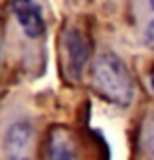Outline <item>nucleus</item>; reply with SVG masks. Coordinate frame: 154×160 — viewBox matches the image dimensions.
I'll return each mask as SVG.
<instances>
[{
  "mask_svg": "<svg viewBox=\"0 0 154 160\" xmlns=\"http://www.w3.org/2000/svg\"><path fill=\"white\" fill-rule=\"evenodd\" d=\"M141 150L147 160H154V111L147 115L141 127Z\"/></svg>",
  "mask_w": 154,
  "mask_h": 160,
  "instance_id": "423d86ee",
  "label": "nucleus"
},
{
  "mask_svg": "<svg viewBox=\"0 0 154 160\" xmlns=\"http://www.w3.org/2000/svg\"><path fill=\"white\" fill-rule=\"evenodd\" d=\"M6 160H33L35 154V129L26 119L14 121L4 133Z\"/></svg>",
  "mask_w": 154,
  "mask_h": 160,
  "instance_id": "f03ea898",
  "label": "nucleus"
},
{
  "mask_svg": "<svg viewBox=\"0 0 154 160\" xmlns=\"http://www.w3.org/2000/svg\"><path fill=\"white\" fill-rule=\"evenodd\" d=\"M64 51H67L70 72L74 76H80L88 61V55H90V47H88L86 35L78 28H70L67 31V35H64Z\"/></svg>",
  "mask_w": 154,
  "mask_h": 160,
  "instance_id": "20e7f679",
  "label": "nucleus"
},
{
  "mask_svg": "<svg viewBox=\"0 0 154 160\" xmlns=\"http://www.w3.org/2000/svg\"><path fill=\"white\" fill-rule=\"evenodd\" d=\"M144 41H147V45L150 47V49H154V20L148 23L147 31H144Z\"/></svg>",
  "mask_w": 154,
  "mask_h": 160,
  "instance_id": "0eeeda50",
  "label": "nucleus"
},
{
  "mask_svg": "<svg viewBox=\"0 0 154 160\" xmlns=\"http://www.w3.org/2000/svg\"><path fill=\"white\" fill-rule=\"evenodd\" d=\"M92 84L103 100L115 106H129L135 96V84L125 62L113 53H102L92 68Z\"/></svg>",
  "mask_w": 154,
  "mask_h": 160,
  "instance_id": "f257e3e1",
  "label": "nucleus"
},
{
  "mask_svg": "<svg viewBox=\"0 0 154 160\" xmlns=\"http://www.w3.org/2000/svg\"><path fill=\"white\" fill-rule=\"evenodd\" d=\"M12 12L18 20L22 31L31 39H37L45 31V20L33 0H12Z\"/></svg>",
  "mask_w": 154,
  "mask_h": 160,
  "instance_id": "7ed1b4c3",
  "label": "nucleus"
},
{
  "mask_svg": "<svg viewBox=\"0 0 154 160\" xmlns=\"http://www.w3.org/2000/svg\"><path fill=\"white\" fill-rule=\"evenodd\" d=\"M150 86H152V90H154V70L150 72Z\"/></svg>",
  "mask_w": 154,
  "mask_h": 160,
  "instance_id": "6e6552de",
  "label": "nucleus"
},
{
  "mask_svg": "<svg viewBox=\"0 0 154 160\" xmlns=\"http://www.w3.org/2000/svg\"><path fill=\"white\" fill-rule=\"evenodd\" d=\"M150 4H152V8H154V0H150Z\"/></svg>",
  "mask_w": 154,
  "mask_h": 160,
  "instance_id": "1a4fd4ad",
  "label": "nucleus"
},
{
  "mask_svg": "<svg viewBox=\"0 0 154 160\" xmlns=\"http://www.w3.org/2000/svg\"><path fill=\"white\" fill-rule=\"evenodd\" d=\"M49 160H80L74 137L68 129L57 127L49 137Z\"/></svg>",
  "mask_w": 154,
  "mask_h": 160,
  "instance_id": "39448f33",
  "label": "nucleus"
}]
</instances>
